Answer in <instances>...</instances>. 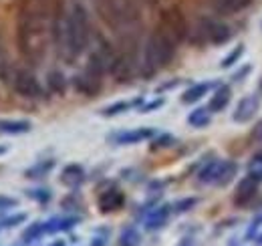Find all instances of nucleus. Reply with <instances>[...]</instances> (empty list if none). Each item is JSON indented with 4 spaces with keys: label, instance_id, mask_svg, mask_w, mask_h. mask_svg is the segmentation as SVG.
<instances>
[{
    "label": "nucleus",
    "instance_id": "obj_11",
    "mask_svg": "<svg viewBox=\"0 0 262 246\" xmlns=\"http://www.w3.org/2000/svg\"><path fill=\"white\" fill-rule=\"evenodd\" d=\"M49 87H51V91L63 93L65 91V77L59 71H51L49 73Z\"/></svg>",
    "mask_w": 262,
    "mask_h": 246
},
{
    "label": "nucleus",
    "instance_id": "obj_1",
    "mask_svg": "<svg viewBox=\"0 0 262 246\" xmlns=\"http://www.w3.org/2000/svg\"><path fill=\"white\" fill-rule=\"evenodd\" d=\"M55 8H49L45 2H31L20 10L18 25H16V40L20 55L29 63H40L47 53V38L49 25L47 20L53 18Z\"/></svg>",
    "mask_w": 262,
    "mask_h": 246
},
{
    "label": "nucleus",
    "instance_id": "obj_8",
    "mask_svg": "<svg viewBox=\"0 0 262 246\" xmlns=\"http://www.w3.org/2000/svg\"><path fill=\"white\" fill-rule=\"evenodd\" d=\"M121 204H123V194L117 192V190L105 192V194L99 198V208H101L103 212H113V210H117Z\"/></svg>",
    "mask_w": 262,
    "mask_h": 246
},
{
    "label": "nucleus",
    "instance_id": "obj_15",
    "mask_svg": "<svg viewBox=\"0 0 262 246\" xmlns=\"http://www.w3.org/2000/svg\"><path fill=\"white\" fill-rule=\"evenodd\" d=\"M2 204H6V206H14L16 202H14V200H4V198H0V206H2Z\"/></svg>",
    "mask_w": 262,
    "mask_h": 246
},
{
    "label": "nucleus",
    "instance_id": "obj_10",
    "mask_svg": "<svg viewBox=\"0 0 262 246\" xmlns=\"http://www.w3.org/2000/svg\"><path fill=\"white\" fill-rule=\"evenodd\" d=\"M10 69V61H8V51H6V43L0 34V79H6Z\"/></svg>",
    "mask_w": 262,
    "mask_h": 246
},
{
    "label": "nucleus",
    "instance_id": "obj_5",
    "mask_svg": "<svg viewBox=\"0 0 262 246\" xmlns=\"http://www.w3.org/2000/svg\"><path fill=\"white\" fill-rule=\"evenodd\" d=\"M12 87H14V91L18 93V95H23V97H27V99H36V97H40V85H38V81H36V77H34L31 71H27V69H18L16 73H14V77H12Z\"/></svg>",
    "mask_w": 262,
    "mask_h": 246
},
{
    "label": "nucleus",
    "instance_id": "obj_6",
    "mask_svg": "<svg viewBox=\"0 0 262 246\" xmlns=\"http://www.w3.org/2000/svg\"><path fill=\"white\" fill-rule=\"evenodd\" d=\"M103 73H105V71H101L99 67L87 63L85 73L75 79L77 91H81L83 95H97V93L101 91V77H103Z\"/></svg>",
    "mask_w": 262,
    "mask_h": 246
},
{
    "label": "nucleus",
    "instance_id": "obj_13",
    "mask_svg": "<svg viewBox=\"0 0 262 246\" xmlns=\"http://www.w3.org/2000/svg\"><path fill=\"white\" fill-rule=\"evenodd\" d=\"M204 93H206V85H202V87H194V89H190V91L184 95V101H186V103L196 101V99H200Z\"/></svg>",
    "mask_w": 262,
    "mask_h": 246
},
{
    "label": "nucleus",
    "instance_id": "obj_2",
    "mask_svg": "<svg viewBox=\"0 0 262 246\" xmlns=\"http://www.w3.org/2000/svg\"><path fill=\"white\" fill-rule=\"evenodd\" d=\"M176 43L169 40L160 29L151 32V36L145 43V53H143V71L145 75H154L160 71L167 63L173 59L176 55Z\"/></svg>",
    "mask_w": 262,
    "mask_h": 246
},
{
    "label": "nucleus",
    "instance_id": "obj_12",
    "mask_svg": "<svg viewBox=\"0 0 262 246\" xmlns=\"http://www.w3.org/2000/svg\"><path fill=\"white\" fill-rule=\"evenodd\" d=\"M228 97H230V91L224 87V89H220V91L216 93V97L212 99V103H210V109H214V111H218V109H222L226 103H228Z\"/></svg>",
    "mask_w": 262,
    "mask_h": 246
},
{
    "label": "nucleus",
    "instance_id": "obj_16",
    "mask_svg": "<svg viewBox=\"0 0 262 246\" xmlns=\"http://www.w3.org/2000/svg\"><path fill=\"white\" fill-rule=\"evenodd\" d=\"M143 2H145V4H149V6H156V4H160L162 0H143Z\"/></svg>",
    "mask_w": 262,
    "mask_h": 246
},
{
    "label": "nucleus",
    "instance_id": "obj_4",
    "mask_svg": "<svg viewBox=\"0 0 262 246\" xmlns=\"http://www.w3.org/2000/svg\"><path fill=\"white\" fill-rule=\"evenodd\" d=\"M196 34L200 43H216V45H220V43H226L230 38V29L222 20L202 16L196 25Z\"/></svg>",
    "mask_w": 262,
    "mask_h": 246
},
{
    "label": "nucleus",
    "instance_id": "obj_7",
    "mask_svg": "<svg viewBox=\"0 0 262 246\" xmlns=\"http://www.w3.org/2000/svg\"><path fill=\"white\" fill-rule=\"evenodd\" d=\"M210 4L220 14H234V12H242L244 8H248L252 0H210Z\"/></svg>",
    "mask_w": 262,
    "mask_h": 246
},
{
    "label": "nucleus",
    "instance_id": "obj_9",
    "mask_svg": "<svg viewBox=\"0 0 262 246\" xmlns=\"http://www.w3.org/2000/svg\"><path fill=\"white\" fill-rule=\"evenodd\" d=\"M31 129L29 121H20V119H0V133H25Z\"/></svg>",
    "mask_w": 262,
    "mask_h": 246
},
{
    "label": "nucleus",
    "instance_id": "obj_14",
    "mask_svg": "<svg viewBox=\"0 0 262 246\" xmlns=\"http://www.w3.org/2000/svg\"><path fill=\"white\" fill-rule=\"evenodd\" d=\"M149 135V131H137V133H127V135H123L121 137V141H137V139H143V137H147Z\"/></svg>",
    "mask_w": 262,
    "mask_h": 246
},
{
    "label": "nucleus",
    "instance_id": "obj_3",
    "mask_svg": "<svg viewBox=\"0 0 262 246\" xmlns=\"http://www.w3.org/2000/svg\"><path fill=\"white\" fill-rule=\"evenodd\" d=\"M158 29L164 32L169 40H173L176 45H180L186 36H188V23H186V16L184 12L178 8V6H169L165 8L160 16V25Z\"/></svg>",
    "mask_w": 262,
    "mask_h": 246
}]
</instances>
